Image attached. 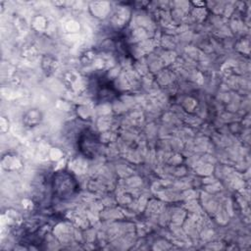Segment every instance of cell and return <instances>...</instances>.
Segmentation results:
<instances>
[{"instance_id": "obj_1", "label": "cell", "mask_w": 251, "mask_h": 251, "mask_svg": "<svg viewBox=\"0 0 251 251\" xmlns=\"http://www.w3.org/2000/svg\"><path fill=\"white\" fill-rule=\"evenodd\" d=\"M53 189L54 193L63 199L73 195L77 189V184L72 175L67 172H60L54 176Z\"/></svg>"}, {"instance_id": "obj_2", "label": "cell", "mask_w": 251, "mask_h": 251, "mask_svg": "<svg viewBox=\"0 0 251 251\" xmlns=\"http://www.w3.org/2000/svg\"><path fill=\"white\" fill-rule=\"evenodd\" d=\"M97 145H98V139L95 136L93 131L85 130L79 137L78 140V146L79 150L87 157L93 158L97 151Z\"/></svg>"}]
</instances>
